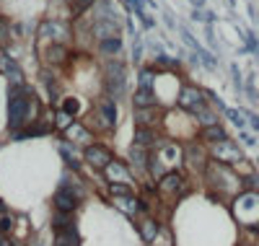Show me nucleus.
I'll list each match as a JSON object with an SVG mask.
<instances>
[{
  "label": "nucleus",
  "instance_id": "17",
  "mask_svg": "<svg viewBox=\"0 0 259 246\" xmlns=\"http://www.w3.org/2000/svg\"><path fill=\"white\" fill-rule=\"evenodd\" d=\"M158 233H161V228H158V223H156V220H143V223H140V236H143V241L150 243Z\"/></svg>",
  "mask_w": 259,
  "mask_h": 246
},
{
  "label": "nucleus",
  "instance_id": "15",
  "mask_svg": "<svg viewBox=\"0 0 259 246\" xmlns=\"http://www.w3.org/2000/svg\"><path fill=\"white\" fill-rule=\"evenodd\" d=\"M45 60H47L50 65H65V62H68V50H65L62 44L50 42V47L45 50Z\"/></svg>",
  "mask_w": 259,
  "mask_h": 246
},
{
  "label": "nucleus",
  "instance_id": "1",
  "mask_svg": "<svg viewBox=\"0 0 259 246\" xmlns=\"http://www.w3.org/2000/svg\"><path fill=\"white\" fill-rule=\"evenodd\" d=\"M205 182H207V187H212L221 197H236V194L241 192V187H244L241 176L236 174L231 166H226L223 161H210L207 163Z\"/></svg>",
  "mask_w": 259,
  "mask_h": 246
},
{
  "label": "nucleus",
  "instance_id": "18",
  "mask_svg": "<svg viewBox=\"0 0 259 246\" xmlns=\"http://www.w3.org/2000/svg\"><path fill=\"white\" fill-rule=\"evenodd\" d=\"M202 138L207 140V143H218V140H223L226 138V132H223V127L215 122V125H207V127H202Z\"/></svg>",
  "mask_w": 259,
  "mask_h": 246
},
{
  "label": "nucleus",
  "instance_id": "11",
  "mask_svg": "<svg viewBox=\"0 0 259 246\" xmlns=\"http://www.w3.org/2000/svg\"><path fill=\"white\" fill-rule=\"evenodd\" d=\"M83 155H85V161H89L94 169H101V171L114 161V158H112V150L104 148V145H89Z\"/></svg>",
  "mask_w": 259,
  "mask_h": 246
},
{
  "label": "nucleus",
  "instance_id": "8",
  "mask_svg": "<svg viewBox=\"0 0 259 246\" xmlns=\"http://www.w3.org/2000/svg\"><path fill=\"white\" fill-rule=\"evenodd\" d=\"M210 153L215 161H223V163H239L241 161V150L239 145H233L231 140H218V143H210Z\"/></svg>",
  "mask_w": 259,
  "mask_h": 246
},
{
  "label": "nucleus",
  "instance_id": "12",
  "mask_svg": "<svg viewBox=\"0 0 259 246\" xmlns=\"http://www.w3.org/2000/svg\"><path fill=\"white\" fill-rule=\"evenodd\" d=\"M207 155L202 153V148H197V145H189L187 150H184V166H189L192 171H200V174H205V169H207Z\"/></svg>",
  "mask_w": 259,
  "mask_h": 246
},
{
  "label": "nucleus",
  "instance_id": "5",
  "mask_svg": "<svg viewBox=\"0 0 259 246\" xmlns=\"http://www.w3.org/2000/svg\"><path fill=\"white\" fill-rule=\"evenodd\" d=\"M184 192H187V182H184V176H182L179 171H168V174L161 176V182H158V194L166 197L168 202L179 199Z\"/></svg>",
  "mask_w": 259,
  "mask_h": 246
},
{
  "label": "nucleus",
  "instance_id": "24",
  "mask_svg": "<svg viewBox=\"0 0 259 246\" xmlns=\"http://www.w3.org/2000/svg\"><path fill=\"white\" fill-rule=\"evenodd\" d=\"M91 3H94V0H75V8H73V13H75V16H78V13H83V11L89 8Z\"/></svg>",
  "mask_w": 259,
  "mask_h": 246
},
{
  "label": "nucleus",
  "instance_id": "9",
  "mask_svg": "<svg viewBox=\"0 0 259 246\" xmlns=\"http://www.w3.org/2000/svg\"><path fill=\"white\" fill-rule=\"evenodd\" d=\"M179 106L184 111H194V114H197V111L205 109V94L194 86H184L179 91Z\"/></svg>",
  "mask_w": 259,
  "mask_h": 246
},
{
  "label": "nucleus",
  "instance_id": "4",
  "mask_svg": "<svg viewBox=\"0 0 259 246\" xmlns=\"http://www.w3.org/2000/svg\"><path fill=\"white\" fill-rule=\"evenodd\" d=\"M233 215L244 226H256L259 223V194H254V192L239 194L233 199Z\"/></svg>",
  "mask_w": 259,
  "mask_h": 246
},
{
  "label": "nucleus",
  "instance_id": "13",
  "mask_svg": "<svg viewBox=\"0 0 259 246\" xmlns=\"http://www.w3.org/2000/svg\"><path fill=\"white\" fill-rule=\"evenodd\" d=\"M104 174H106V179H109L112 184H133V182H130V171H127V166H124V163L112 161L109 166L104 169Z\"/></svg>",
  "mask_w": 259,
  "mask_h": 246
},
{
  "label": "nucleus",
  "instance_id": "6",
  "mask_svg": "<svg viewBox=\"0 0 259 246\" xmlns=\"http://www.w3.org/2000/svg\"><path fill=\"white\" fill-rule=\"evenodd\" d=\"M91 122H96V130H112L117 122V106L112 99H101L91 114Z\"/></svg>",
  "mask_w": 259,
  "mask_h": 246
},
{
  "label": "nucleus",
  "instance_id": "7",
  "mask_svg": "<svg viewBox=\"0 0 259 246\" xmlns=\"http://www.w3.org/2000/svg\"><path fill=\"white\" fill-rule=\"evenodd\" d=\"M39 39L41 42H55V44H65L70 39V26L62 24V21H45L39 26Z\"/></svg>",
  "mask_w": 259,
  "mask_h": 246
},
{
  "label": "nucleus",
  "instance_id": "23",
  "mask_svg": "<svg viewBox=\"0 0 259 246\" xmlns=\"http://www.w3.org/2000/svg\"><path fill=\"white\" fill-rule=\"evenodd\" d=\"M78 104H80L78 99H65V106H62V109L68 111V114H73V117H75V114H78V109H80Z\"/></svg>",
  "mask_w": 259,
  "mask_h": 246
},
{
  "label": "nucleus",
  "instance_id": "20",
  "mask_svg": "<svg viewBox=\"0 0 259 246\" xmlns=\"http://www.w3.org/2000/svg\"><path fill=\"white\" fill-rule=\"evenodd\" d=\"M65 132H68V138H73L75 143H89V130H85L83 125H75L73 122V127H68Z\"/></svg>",
  "mask_w": 259,
  "mask_h": 246
},
{
  "label": "nucleus",
  "instance_id": "14",
  "mask_svg": "<svg viewBox=\"0 0 259 246\" xmlns=\"http://www.w3.org/2000/svg\"><path fill=\"white\" fill-rule=\"evenodd\" d=\"M114 205H117V208H122L127 215H138V213L145 208L135 194H114Z\"/></svg>",
  "mask_w": 259,
  "mask_h": 246
},
{
  "label": "nucleus",
  "instance_id": "3",
  "mask_svg": "<svg viewBox=\"0 0 259 246\" xmlns=\"http://www.w3.org/2000/svg\"><path fill=\"white\" fill-rule=\"evenodd\" d=\"M182 163H184V150H182V145H177V143H163V145L156 148L153 155H150V163H148V166H150V171L161 179V176L168 174V171H177Z\"/></svg>",
  "mask_w": 259,
  "mask_h": 246
},
{
  "label": "nucleus",
  "instance_id": "2",
  "mask_svg": "<svg viewBox=\"0 0 259 246\" xmlns=\"http://www.w3.org/2000/svg\"><path fill=\"white\" fill-rule=\"evenodd\" d=\"M8 117H11V127H24L31 125V119L39 117V104L34 99V94L21 83L11 91V106H8Z\"/></svg>",
  "mask_w": 259,
  "mask_h": 246
},
{
  "label": "nucleus",
  "instance_id": "21",
  "mask_svg": "<svg viewBox=\"0 0 259 246\" xmlns=\"http://www.w3.org/2000/svg\"><path fill=\"white\" fill-rule=\"evenodd\" d=\"M150 143H156V135H153V132H148L145 127H140V130L135 132V145L150 148Z\"/></svg>",
  "mask_w": 259,
  "mask_h": 246
},
{
  "label": "nucleus",
  "instance_id": "19",
  "mask_svg": "<svg viewBox=\"0 0 259 246\" xmlns=\"http://www.w3.org/2000/svg\"><path fill=\"white\" fill-rule=\"evenodd\" d=\"M55 246H78V236L70 231H57L55 233Z\"/></svg>",
  "mask_w": 259,
  "mask_h": 246
},
{
  "label": "nucleus",
  "instance_id": "10",
  "mask_svg": "<svg viewBox=\"0 0 259 246\" xmlns=\"http://www.w3.org/2000/svg\"><path fill=\"white\" fill-rule=\"evenodd\" d=\"M106 91L114 99H119L124 91V70L119 62H109V68H106Z\"/></svg>",
  "mask_w": 259,
  "mask_h": 246
},
{
  "label": "nucleus",
  "instance_id": "16",
  "mask_svg": "<svg viewBox=\"0 0 259 246\" xmlns=\"http://www.w3.org/2000/svg\"><path fill=\"white\" fill-rule=\"evenodd\" d=\"M75 205H78V197H73V192L60 189V192L55 194V208H57V210H62V213H73Z\"/></svg>",
  "mask_w": 259,
  "mask_h": 246
},
{
  "label": "nucleus",
  "instance_id": "22",
  "mask_svg": "<svg viewBox=\"0 0 259 246\" xmlns=\"http://www.w3.org/2000/svg\"><path fill=\"white\" fill-rule=\"evenodd\" d=\"M101 50H104V52H117V50H119V39H114V36H109V39H104V44H101Z\"/></svg>",
  "mask_w": 259,
  "mask_h": 246
}]
</instances>
